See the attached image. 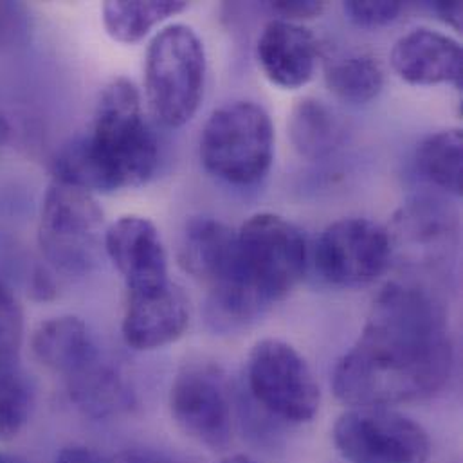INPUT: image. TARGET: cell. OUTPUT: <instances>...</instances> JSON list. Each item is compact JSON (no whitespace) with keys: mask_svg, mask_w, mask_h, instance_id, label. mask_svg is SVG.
<instances>
[{"mask_svg":"<svg viewBox=\"0 0 463 463\" xmlns=\"http://www.w3.org/2000/svg\"><path fill=\"white\" fill-rule=\"evenodd\" d=\"M451 370L444 307L419 285L390 283L373 301L355 345L337 361L332 386L352 408H390L433 397Z\"/></svg>","mask_w":463,"mask_h":463,"instance_id":"obj_1","label":"cell"},{"mask_svg":"<svg viewBox=\"0 0 463 463\" xmlns=\"http://www.w3.org/2000/svg\"><path fill=\"white\" fill-rule=\"evenodd\" d=\"M159 165V143L145 119L137 87L110 80L85 134L71 139L52 161L54 181L89 194H114L146 184Z\"/></svg>","mask_w":463,"mask_h":463,"instance_id":"obj_2","label":"cell"},{"mask_svg":"<svg viewBox=\"0 0 463 463\" xmlns=\"http://www.w3.org/2000/svg\"><path fill=\"white\" fill-rule=\"evenodd\" d=\"M307 241L292 222L256 213L236 232V254L228 279L210 290L208 319L215 330H236L256 321L301 281Z\"/></svg>","mask_w":463,"mask_h":463,"instance_id":"obj_3","label":"cell"},{"mask_svg":"<svg viewBox=\"0 0 463 463\" xmlns=\"http://www.w3.org/2000/svg\"><path fill=\"white\" fill-rule=\"evenodd\" d=\"M206 83V51L186 24H170L152 38L145 60V96L152 118L181 128L197 114Z\"/></svg>","mask_w":463,"mask_h":463,"instance_id":"obj_4","label":"cell"},{"mask_svg":"<svg viewBox=\"0 0 463 463\" xmlns=\"http://www.w3.org/2000/svg\"><path fill=\"white\" fill-rule=\"evenodd\" d=\"M201 161L234 186L260 183L274 161V127L254 101H232L212 112L201 134Z\"/></svg>","mask_w":463,"mask_h":463,"instance_id":"obj_5","label":"cell"},{"mask_svg":"<svg viewBox=\"0 0 463 463\" xmlns=\"http://www.w3.org/2000/svg\"><path fill=\"white\" fill-rule=\"evenodd\" d=\"M103 210L92 194L52 181L38 224V245L45 261L67 276H85L101 260Z\"/></svg>","mask_w":463,"mask_h":463,"instance_id":"obj_6","label":"cell"},{"mask_svg":"<svg viewBox=\"0 0 463 463\" xmlns=\"http://www.w3.org/2000/svg\"><path fill=\"white\" fill-rule=\"evenodd\" d=\"M247 384L256 402L270 415L290 422H310L319 411V384L303 355L281 339L258 341L247 361Z\"/></svg>","mask_w":463,"mask_h":463,"instance_id":"obj_7","label":"cell"},{"mask_svg":"<svg viewBox=\"0 0 463 463\" xmlns=\"http://www.w3.org/2000/svg\"><path fill=\"white\" fill-rule=\"evenodd\" d=\"M334 444L350 463H426L428 433L388 408H352L334 426Z\"/></svg>","mask_w":463,"mask_h":463,"instance_id":"obj_8","label":"cell"},{"mask_svg":"<svg viewBox=\"0 0 463 463\" xmlns=\"http://www.w3.org/2000/svg\"><path fill=\"white\" fill-rule=\"evenodd\" d=\"M170 411L177 428L210 449L232 444V395L226 375L212 363H186L170 388Z\"/></svg>","mask_w":463,"mask_h":463,"instance_id":"obj_9","label":"cell"},{"mask_svg":"<svg viewBox=\"0 0 463 463\" xmlns=\"http://www.w3.org/2000/svg\"><path fill=\"white\" fill-rule=\"evenodd\" d=\"M314 258L325 281L337 287H359L384 274L393 249L386 228L370 219L348 217L325 228Z\"/></svg>","mask_w":463,"mask_h":463,"instance_id":"obj_10","label":"cell"},{"mask_svg":"<svg viewBox=\"0 0 463 463\" xmlns=\"http://www.w3.org/2000/svg\"><path fill=\"white\" fill-rule=\"evenodd\" d=\"M190 325V303L181 287L168 283L127 290L121 334L139 352L157 350L179 341Z\"/></svg>","mask_w":463,"mask_h":463,"instance_id":"obj_11","label":"cell"},{"mask_svg":"<svg viewBox=\"0 0 463 463\" xmlns=\"http://www.w3.org/2000/svg\"><path fill=\"white\" fill-rule=\"evenodd\" d=\"M103 249L127 283L141 290L170 281L168 254L156 224L139 215L118 219L107 232Z\"/></svg>","mask_w":463,"mask_h":463,"instance_id":"obj_12","label":"cell"},{"mask_svg":"<svg viewBox=\"0 0 463 463\" xmlns=\"http://www.w3.org/2000/svg\"><path fill=\"white\" fill-rule=\"evenodd\" d=\"M393 71L411 85L462 87V45L453 36L419 27L401 36L390 54Z\"/></svg>","mask_w":463,"mask_h":463,"instance_id":"obj_13","label":"cell"},{"mask_svg":"<svg viewBox=\"0 0 463 463\" xmlns=\"http://www.w3.org/2000/svg\"><path fill=\"white\" fill-rule=\"evenodd\" d=\"M256 56L270 83L294 90L307 85L314 76L317 40L305 25L276 18L261 29Z\"/></svg>","mask_w":463,"mask_h":463,"instance_id":"obj_14","label":"cell"},{"mask_svg":"<svg viewBox=\"0 0 463 463\" xmlns=\"http://www.w3.org/2000/svg\"><path fill=\"white\" fill-rule=\"evenodd\" d=\"M393 254L406 249L419 254H435L451 245L458 234V219L446 203L431 197H417L406 203L386 228Z\"/></svg>","mask_w":463,"mask_h":463,"instance_id":"obj_15","label":"cell"},{"mask_svg":"<svg viewBox=\"0 0 463 463\" xmlns=\"http://www.w3.org/2000/svg\"><path fill=\"white\" fill-rule=\"evenodd\" d=\"M236 254V232L228 224L199 217L192 219L183 232L179 260L181 265L210 290L222 285Z\"/></svg>","mask_w":463,"mask_h":463,"instance_id":"obj_16","label":"cell"},{"mask_svg":"<svg viewBox=\"0 0 463 463\" xmlns=\"http://www.w3.org/2000/svg\"><path fill=\"white\" fill-rule=\"evenodd\" d=\"M31 350L38 363L65 379L101 357L89 326L76 316L40 323L31 335Z\"/></svg>","mask_w":463,"mask_h":463,"instance_id":"obj_17","label":"cell"},{"mask_svg":"<svg viewBox=\"0 0 463 463\" xmlns=\"http://www.w3.org/2000/svg\"><path fill=\"white\" fill-rule=\"evenodd\" d=\"M71 401L92 419L119 417L134 408V393L123 375L101 357L65 379Z\"/></svg>","mask_w":463,"mask_h":463,"instance_id":"obj_18","label":"cell"},{"mask_svg":"<svg viewBox=\"0 0 463 463\" xmlns=\"http://www.w3.org/2000/svg\"><path fill=\"white\" fill-rule=\"evenodd\" d=\"M287 130L296 152L312 161L335 152L345 136L337 114L316 98H303L292 107Z\"/></svg>","mask_w":463,"mask_h":463,"instance_id":"obj_19","label":"cell"},{"mask_svg":"<svg viewBox=\"0 0 463 463\" xmlns=\"http://www.w3.org/2000/svg\"><path fill=\"white\" fill-rule=\"evenodd\" d=\"M188 7L183 0L128 2L110 0L101 7L107 33L119 43H137L161 22L181 14Z\"/></svg>","mask_w":463,"mask_h":463,"instance_id":"obj_20","label":"cell"},{"mask_svg":"<svg viewBox=\"0 0 463 463\" xmlns=\"http://www.w3.org/2000/svg\"><path fill=\"white\" fill-rule=\"evenodd\" d=\"M417 166L435 186L448 194L462 195V130L448 128L424 137L417 148Z\"/></svg>","mask_w":463,"mask_h":463,"instance_id":"obj_21","label":"cell"},{"mask_svg":"<svg viewBox=\"0 0 463 463\" xmlns=\"http://www.w3.org/2000/svg\"><path fill=\"white\" fill-rule=\"evenodd\" d=\"M330 92L348 103H368L384 87V72L375 56L368 52H350L335 58L325 71Z\"/></svg>","mask_w":463,"mask_h":463,"instance_id":"obj_22","label":"cell"},{"mask_svg":"<svg viewBox=\"0 0 463 463\" xmlns=\"http://www.w3.org/2000/svg\"><path fill=\"white\" fill-rule=\"evenodd\" d=\"M33 410V388L20 359H0V442L16 439Z\"/></svg>","mask_w":463,"mask_h":463,"instance_id":"obj_23","label":"cell"},{"mask_svg":"<svg viewBox=\"0 0 463 463\" xmlns=\"http://www.w3.org/2000/svg\"><path fill=\"white\" fill-rule=\"evenodd\" d=\"M24 316L13 290L0 279V357H20Z\"/></svg>","mask_w":463,"mask_h":463,"instance_id":"obj_24","label":"cell"},{"mask_svg":"<svg viewBox=\"0 0 463 463\" xmlns=\"http://www.w3.org/2000/svg\"><path fill=\"white\" fill-rule=\"evenodd\" d=\"M348 18L361 27H383L395 22L402 11V4L395 0H350L343 4Z\"/></svg>","mask_w":463,"mask_h":463,"instance_id":"obj_25","label":"cell"},{"mask_svg":"<svg viewBox=\"0 0 463 463\" xmlns=\"http://www.w3.org/2000/svg\"><path fill=\"white\" fill-rule=\"evenodd\" d=\"M31 29L29 9L20 2H0V49L20 45Z\"/></svg>","mask_w":463,"mask_h":463,"instance_id":"obj_26","label":"cell"},{"mask_svg":"<svg viewBox=\"0 0 463 463\" xmlns=\"http://www.w3.org/2000/svg\"><path fill=\"white\" fill-rule=\"evenodd\" d=\"M269 9L279 14V20L299 24V20H310L325 11V4L317 0H278L269 2Z\"/></svg>","mask_w":463,"mask_h":463,"instance_id":"obj_27","label":"cell"},{"mask_svg":"<svg viewBox=\"0 0 463 463\" xmlns=\"http://www.w3.org/2000/svg\"><path fill=\"white\" fill-rule=\"evenodd\" d=\"M107 463H179L172 457L154 449H128L112 457Z\"/></svg>","mask_w":463,"mask_h":463,"instance_id":"obj_28","label":"cell"},{"mask_svg":"<svg viewBox=\"0 0 463 463\" xmlns=\"http://www.w3.org/2000/svg\"><path fill=\"white\" fill-rule=\"evenodd\" d=\"M433 11L453 29L460 31L462 29V4L458 0L451 2H433L431 4Z\"/></svg>","mask_w":463,"mask_h":463,"instance_id":"obj_29","label":"cell"},{"mask_svg":"<svg viewBox=\"0 0 463 463\" xmlns=\"http://www.w3.org/2000/svg\"><path fill=\"white\" fill-rule=\"evenodd\" d=\"M54 463H107V460L87 448H67L58 455Z\"/></svg>","mask_w":463,"mask_h":463,"instance_id":"obj_30","label":"cell"},{"mask_svg":"<svg viewBox=\"0 0 463 463\" xmlns=\"http://www.w3.org/2000/svg\"><path fill=\"white\" fill-rule=\"evenodd\" d=\"M31 290H33L34 298L40 299V301H47V299H51V298L56 294V287H54L52 278L47 276L43 270H40V272L34 274Z\"/></svg>","mask_w":463,"mask_h":463,"instance_id":"obj_31","label":"cell"},{"mask_svg":"<svg viewBox=\"0 0 463 463\" xmlns=\"http://www.w3.org/2000/svg\"><path fill=\"white\" fill-rule=\"evenodd\" d=\"M221 463H256L254 460H250V458H247V457H243V455H236V457H230V458H226V460H222Z\"/></svg>","mask_w":463,"mask_h":463,"instance_id":"obj_32","label":"cell"},{"mask_svg":"<svg viewBox=\"0 0 463 463\" xmlns=\"http://www.w3.org/2000/svg\"><path fill=\"white\" fill-rule=\"evenodd\" d=\"M0 463H20L16 458H13V457H9V455H4V453H0Z\"/></svg>","mask_w":463,"mask_h":463,"instance_id":"obj_33","label":"cell"},{"mask_svg":"<svg viewBox=\"0 0 463 463\" xmlns=\"http://www.w3.org/2000/svg\"><path fill=\"white\" fill-rule=\"evenodd\" d=\"M5 132H7L5 123H4V119L0 118V143H2V139H4V136H5Z\"/></svg>","mask_w":463,"mask_h":463,"instance_id":"obj_34","label":"cell"}]
</instances>
